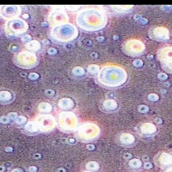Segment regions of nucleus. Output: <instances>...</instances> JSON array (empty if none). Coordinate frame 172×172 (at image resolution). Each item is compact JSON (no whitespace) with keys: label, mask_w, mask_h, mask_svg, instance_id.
<instances>
[{"label":"nucleus","mask_w":172,"mask_h":172,"mask_svg":"<svg viewBox=\"0 0 172 172\" xmlns=\"http://www.w3.org/2000/svg\"><path fill=\"white\" fill-rule=\"evenodd\" d=\"M107 21L106 13L95 7H87L80 10L75 18L78 26L88 32H98L103 29L107 26Z\"/></svg>","instance_id":"obj_1"},{"label":"nucleus","mask_w":172,"mask_h":172,"mask_svg":"<svg viewBox=\"0 0 172 172\" xmlns=\"http://www.w3.org/2000/svg\"><path fill=\"white\" fill-rule=\"evenodd\" d=\"M98 80L101 85L107 87H118L126 83L127 73L119 66H104L99 70Z\"/></svg>","instance_id":"obj_2"},{"label":"nucleus","mask_w":172,"mask_h":172,"mask_svg":"<svg viewBox=\"0 0 172 172\" xmlns=\"http://www.w3.org/2000/svg\"><path fill=\"white\" fill-rule=\"evenodd\" d=\"M78 36V30L75 25L66 23L52 27L50 32L51 38L61 43L72 41Z\"/></svg>","instance_id":"obj_3"},{"label":"nucleus","mask_w":172,"mask_h":172,"mask_svg":"<svg viewBox=\"0 0 172 172\" xmlns=\"http://www.w3.org/2000/svg\"><path fill=\"white\" fill-rule=\"evenodd\" d=\"M28 29V25L25 20L15 18L7 20L4 24V32L8 36L16 37L24 34Z\"/></svg>","instance_id":"obj_4"},{"label":"nucleus","mask_w":172,"mask_h":172,"mask_svg":"<svg viewBox=\"0 0 172 172\" xmlns=\"http://www.w3.org/2000/svg\"><path fill=\"white\" fill-rule=\"evenodd\" d=\"M14 61L18 67L25 69H29L35 67L38 62V58L36 55L34 53L24 51L15 56Z\"/></svg>","instance_id":"obj_5"},{"label":"nucleus","mask_w":172,"mask_h":172,"mask_svg":"<svg viewBox=\"0 0 172 172\" xmlns=\"http://www.w3.org/2000/svg\"><path fill=\"white\" fill-rule=\"evenodd\" d=\"M124 53L131 56L141 55L145 51V46L143 42L138 39H129L123 44Z\"/></svg>","instance_id":"obj_6"},{"label":"nucleus","mask_w":172,"mask_h":172,"mask_svg":"<svg viewBox=\"0 0 172 172\" xmlns=\"http://www.w3.org/2000/svg\"><path fill=\"white\" fill-rule=\"evenodd\" d=\"M70 20L67 13L62 8H55L49 13L48 22L51 27L68 23Z\"/></svg>","instance_id":"obj_7"},{"label":"nucleus","mask_w":172,"mask_h":172,"mask_svg":"<svg viewBox=\"0 0 172 172\" xmlns=\"http://www.w3.org/2000/svg\"><path fill=\"white\" fill-rule=\"evenodd\" d=\"M157 56L163 70L167 73L172 74V46H165L160 48Z\"/></svg>","instance_id":"obj_8"},{"label":"nucleus","mask_w":172,"mask_h":172,"mask_svg":"<svg viewBox=\"0 0 172 172\" xmlns=\"http://www.w3.org/2000/svg\"><path fill=\"white\" fill-rule=\"evenodd\" d=\"M0 12L4 18L11 20L20 14L21 8L17 5H5L0 7Z\"/></svg>","instance_id":"obj_9"},{"label":"nucleus","mask_w":172,"mask_h":172,"mask_svg":"<svg viewBox=\"0 0 172 172\" xmlns=\"http://www.w3.org/2000/svg\"><path fill=\"white\" fill-rule=\"evenodd\" d=\"M150 36L152 39L159 41H163L169 38V32L167 28L163 27H154L150 30Z\"/></svg>","instance_id":"obj_10"},{"label":"nucleus","mask_w":172,"mask_h":172,"mask_svg":"<svg viewBox=\"0 0 172 172\" xmlns=\"http://www.w3.org/2000/svg\"><path fill=\"white\" fill-rule=\"evenodd\" d=\"M40 46L41 44L40 42L36 40L28 42L25 44V48L29 51V52H31L39 50V48H40Z\"/></svg>","instance_id":"obj_11"},{"label":"nucleus","mask_w":172,"mask_h":172,"mask_svg":"<svg viewBox=\"0 0 172 172\" xmlns=\"http://www.w3.org/2000/svg\"><path fill=\"white\" fill-rule=\"evenodd\" d=\"M141 129L142 132L145 133H153L156 131L155 126L149 123L143 124L141 127Z\"/></svg>","instance_id":"obj_12"},{"label":"nucleus","mask_w":172,"mask_h":172,"mask_svg":"<svg viewBox=\"0 0 172 172\" xmlns=\"http://www.w3.org/2000/svg\"><path fill=\"white\" fill-rule=\"evenodd\" d=\"M13 99L12 93L7 90L0 91V101L3 102H9Z\"/></svg>","instance_id":"obj_13"},{"label":"nucleus","mask_w":172,"mask_h":172,"mask_svg":"<svg viewBox=\"0 0 172 172\" xmlns=\"http://www.w3.org/2000/svg\"><path fill=\"white\" fill-rule=\"evenodd\" d=\"M73 102L70 99L64 98L61 99L58 103L59 106L63 109H70L73 106Z\"/></svg>","instance_id":"obj_14"},{"label":"nucleus","mask_w":172,"mask_h":172,"mask_svg":"<svg viewBox=\"0 0 172 172\" xmlns=\"http://www.w3.org/2000/svg\"><path fill=\"white\" fill-rule=\"evenodd\" d=\"M39 126L38 123L34 121H29L25 125V129L26 131L30 133H36L39 130Z\"/></svg>","instance_id":"obj_15"},{"label":"nucleus","mask_w":172,"mask_h":172,"mask_svg":"<svg viewBox=\"0 0 172 172\" xmlns=\"http://www.w3.org/2000/svg\"><path fill=\"white\" fill-rule=\"evenodd\" d=\"M121 140L123 143L125 144H131L135 140V138L131 134L124 133L121 137Z\"/></svg>","instance_id":"obj_16"},{"label":"nucleus","mask_w":172,"mask_h":172,"mask_svg":"<svg viewBox=\"0 0 172 172\" xmlns=\"http://www.w3.org/2000/svg\"><path fill=\"white\" fill-rule=\"evenodd\" d=\"M160 161L164 165H170L172 163V157L166 153H163L161 157Z\"/></svg>","instance_id":"obj_17"},{"label":"nucleus","mask_w":172,"mask_h":172,"mask_svg":"<svg viewBox=\"0 0 172 172\" xmlns=\"http://www.w3.org/2000/svg\"><path fill=\"white\" fill-rule=\"evenodd\" d=\"M38 109L40 111L44 113H47L50 111L52 108L51 105L48 103L46 102H43L39 104Z\"/></svg>","instance_id":"obj_18"},{"label":"nucleus","mask_w":172,"mask_h":172,"mask_svg":"<svg viewBox=\"0 0 172 172\" xmlns=\"http://www.w3.org/2000/svg\"><path fill=\"white\" fill-rule=\"evenodd\" d=\"M129 165L133 168H139L141 166V162L138 159H133L129 162Z\"/></svg>","instance_id":"obj_19"},{"label":"nucleus","mask_w":172,"mask_h":172,"mask_svg":"<svg viewBox=\"0 0 172 172\" xmlns=\"http://www.w3.org/2000/svg\"><path fill=\"white\" fill-rule=\"evenodd\" d=\"M98 163L95 162H91L88 163L87 165V167L88 169L91 170H95L98 169Z\"/></svg>","instance_id":"obj_20"},{"label":"nucleus","mask_w":172,"mask_h":172,"mask_svg":"<svg viewBox=\"0 0 172 172\" xmlns=\"http://www.w3.org/2000/svg\"><path fill=\"white\" fill-rule=\"evenodd\" d=\"M26 121H27V119L25 117L20 115V116L18 117L16 119V122L18 125H22L26 123Z\"/></svg>","instance_id":"obj_21"},{"label":"nucleus","mask_w":172,"mask_h":172,"mask_svg":"<svg viewBox=\"0 0 172 172\" xmlns=\"http://www.w3.org/2000/svg\"><path fill=\"white\" fill-rule=\"evenodd\" d=\"M105 107H107V109H114L116 108L117 107V105H116V103H112L111 104V101H107V104H105Z\"/></svg>","instance_id":"obj_22"},{"label":"nucleus","mask_w":172,"mask_h":172,"mask_svg":"<svg viewBox=\"0 0 172 172\" xmlns=\"http://www.w3.org/2000/svg\"><path fill=\"white\" fill-rule=\"evenodd\" d=\"M10 121H11V119H9V117H6V116H3V117H0V122L2 124H8L10 123Z\"/></svg>","instance_id":"obj_23"},{"label":"nucleus","mask_w":172,"mask_h":172,"mask_svg":"<svg viewBox=\"0 0 172 172\" xmlns=\"http://www.w3.org/2000/svg\"><path fill=\"white\" fill-rule=\"evenodd\" d=\"M7 117H9V119L11 120H14V119H16L17 117H18V114L17 113H15V112H12V113H10L9 114H8V116Z\"/></svg>","instance_id":"obj_24"},{"label":"nucleus","mask_w":172,"mask_h":172,"mask_svg":"<svg viewBox=\"0 0 172 172\" xmlns=\"http://www.w3.org/2000/svg\"><path fill=\"white\" fill-rule=\"evenodd\" d=\"M144 167L145 168V169H150L152 167V165L150 162L145 163L144 164Z\"/></svg>","instance_id":"obj_25"},{"label":"nucleus","mask_w":172,"mask_h":172,"mask_svg":"<svg viewBox=\"0 0 172 172\" xmlns=\"http://www.w3.org/2000/svg\"><path fill=\"white\" fill-rule=\"evenodd\" d=\"M29 77L30 79H35L38 78V75L36 74L31 73L30 74H29Z\"/></svg>","instance_id":"obj_26"},{"label":"nucleus","mask_w":172,"mask_h":172,"mask_svg":"<svg viewBox=\"0 0 172 172\" xmlns=\"http://www.w3.org/2000/svg\"><path fill=\"white\" fill-rule=\"evenodd\" d=\"M29 172H36L37 171V168L36 166H30L28 168Z\"/></svg>","instance_id":"obj_27"},{"label":"nucleus","mask_w":172,"mask_h":172,"mask_svg":"<svg viewBox=\"0 0 172 172\" xmlns=\"http://www.w3.org/2000/svg\"><path fill=\"white\" fill-rule=\"evenodd\" d=\"M5 151L6 152H12L13 151V149L11 147H6V149H5Z\"/></svg>","instance_id":"obj_28"},{"label":"nucleus","mask_w":172,"mask_h":172,"mask_svg":"<svg viewBox=\"0 0 172 172\" xmlns=\"http://www.w3.org/2000/svg\"><path fill=\"white\" fill-rule=\"evenodd\" d=\"M147 110H148L147 107H141L140 111L142 112H145L147 111Z\"/></svg>","instance_id":"obj_29"},{"label":"nucleus","mask_w":172,"mask_h":172,"mask_svg":"<svg viewBox=\"0 0 172 172\" xmlns=\"http://www.w3.org/2000/svg\"><path fill=\"white\" fill-rule=\"evenodd\" d=\"M12 172H22V171L20 168H15L12 171Z\"/></svg>","instance_id":"obj_30"},{"label":"nucleus","mask_w":172,"mask_h":172,"mask_svg":"<svg viewBox=\"0 0 172 172\" xmlns=\"http://www.w3.org/2000/svg\"><path fill=\"white\" fill-rule=\"evenodd\" d=\"M125 157L127 158V159H129V158H131V154H129V153H126V154H125Z\"/></svg>","instance_id":"obj_31"},{"label":"nucleus","mask_w":172,"mask_h":172,"mask_svg":"<svg viewBox=\"0 0 172 172\" xmlns=\"http://www.w3.org/2000/svg\"><path fill=\"white\" fill-rule=\"evenodd\" d=\"M5 170V167L0 166V172H3Z\"/></svg>","instance_id":"obj_32"},{"label":"nucleus","mask_w":172,"mask_h":172,"mask_svg":"<svg viewBox=\"0 0 172 172\" xmlns=\"http://www.w3.org/2000/svg\"><path fill=\"white\" fill-rule=\"evenodd\" d=\"M166 172H172V167H170L166 171Z\"/></svg>","instance_id":"obj_33"},{"label":"nucleus","mask_w":172,"mask_h":172,"mask_svg":"<svg viewBox=\"0 0 172 172\" xmlns=\"http://www.w3.org/2000/svg\"><path fill=\"white\" fill-rule=\"evenodd\" d=\"M1 16V12H0V16Z\"/></svg>","instance_id":"obj_34"}]
</instances>
